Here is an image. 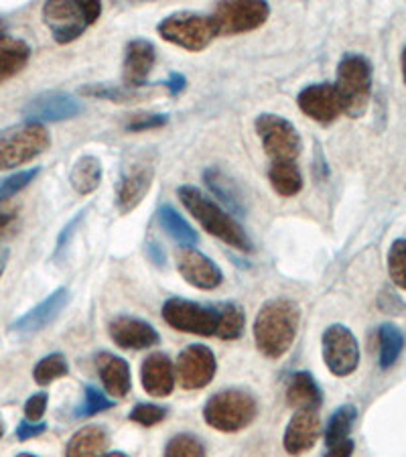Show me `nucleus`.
<instances>
[{"instance_id": "1", "label": "nucleus", "mask_w": 406, "mask_h": 457, "mask_svg": "<svg viewBox=\"0 0 406 457\" xmlns=\"http://www.w3.org/2000/svg\"><path fill=\"white\" fill-rule=\"evenodd\" d=\"M301 309L291 299H270L261 307L254 320V342L270 360L283 358L297 337Z\"/></svg>"}, {"instance_id": "2", "label": "nucleus", "mask_w": 406, "mask_h": 457, "mask_svg": "<svg viewBox=\"0 0 406 457\" xmlns=\"http://www.w3.org/2000/svg\"><path fill=\"white\" fill-rule=\"evenodd\" d=\"M177 197H179L186 210L197 220L205 232L216 236V238L226 242L228 246L240 250V253H250L253 250V240H250V236L238 220L213 202L211 197L205 195L202 189L194 186H181L177 189Z\"/></svg>"}, {"instance_id": "3", "label": "nucleus", "mask_w": 406, "mask_h": 457, "mask_svg": "<svg viewBox=\"0 0 406 457\" xmlns=\"http://www.w3.org/2000/svg\"><path fill=\"white\" fill-rule=\"evenodd\" d=\"M43 21L49 27L54 39L59 46H68V43L79 39L81 35L92 27L102 14V4L98 0H51L43 4Z\"/></svg>"}, {"instance_id": "4", "label": "nucleus", "mask_w": 406, "mask_h": 457, "mask_svg": "<svg viewBox=\"0 0 406 457\" xmlns=\"http://www.w3.org/2000/svg\"><path fill=\"white\" fill-rule=\"evenodd\" d=\"M51 146V135L46 124L21 122L0 130V171H11L46 153Z\"/></svg>"}, {"instance_id": "5", "label": "nucleus", "mask_w": 406, "mask_h": 457, "mask_svg": "<svg viewBox=\"0 0 406 457\" xmlns=\"http://www.w3.org/2000/svg\"><path fill=\"white\" fill-rule=\"evenodd\" d=\"M258 415L256 399L246 390L228 388L216 393L205 403L203 419L211 429L221 433H238L254 421Z\"/></svg>"}, {"instance_id": "6", "label": "nucleus", "mask_w": 406, "mask_h": 457, "mask_svg": "<svg viewBox=\"0 0 406 457\" xmlns=\"http://www.w3.org/2000/svg\"><path fill=\"white\" fill-rule=\"evenodd\" d=\"M344 112L352 118L364 116L372 96V65L364 55L350 54L337 65V82L334 84Z\"/></svg>"}, {"instance_id": "7", "label": "nucleus", "mask_w": 406, "mask_h": 457, "mask_svg": "<svg viewBox=\"0 0 406 457\" xmlns=\"http://www.w3.org/2000/svg\"><path fill=\"white\" fill-rule=\"evenodd\" d=\"M270 17V6L264 0H228L211 12L216 35L234 37L261 29Z\"/></svg>"}, {"instance_id": "8", "label": "nucleus", "mask_w": 406, "mask_h": 457, "mask_svg": "<svg viewBox=\"0 0 406 457\" xmlns=\"http://www.w3.org/2000/svg\"><path fill=\"white\" fill-rule=\"evenodd\" d=\"M159 35L173 46L197 54L211 46L216 39V29L210 17L199 12H175L159 23Z\"/></svg>"}, {"instance_id": "9", "label": "nucleus", "mask_w": 406, "mask_h": 457, "mask_svg": "<svg viewBox=\"0 0 406 457\" xmlns=\"http://www.w3.org/2000/svg\"><path fill=\"white\" fill-rule=\"evenodd\" d=\"M256 132L272 163H294L297 161L302 141L291 120L278 114H261L256 118Z\"/></svg>"}, {"instance_id": "10", "label": "nucleus", "mask_w": 406, "mask_h": 457, "mask_svg": "<svg viewBox=\"0 0 406 457\" xmlns=\"http://www.w3.org/2000/svg\"><path fill=\"white\" fill-rule=\"evenodd\" d=\"M162 320L183 334L194 336H216L220 323V309L210 305H199L195 301L171 297L162 305Z\"/></svg>"}, {"instance_id": "11", "label": "nucleus", "mask_w": 406, "mask_h": 457, "mask_svg": "<svg viewBox=\"0 0 406 457\" xmlns=\"http://www.w3.org/2000/svg\"><path fill=\"white\" fill-rule=\"evenodd\" d=\"M321 352L325 366L334 376L344 378V376L356 372L360 364V345L356 336L345 326L336 323L323 331Z\"/></svg>"}, {"instance_id": "12", "label": "nucleus", "mask_w": 406, "mask_h": 457, "mask_svg": "<svg viewBox=\"0 0 406 457\" xmlns=\"http://www.w3.org/2000/svg\"><path fill=\"white\" fill-rule=\"evenodd\" d=\"M218 362L213 352L208 345L194 344L181 350L177 356L175 364V378L179 380L181 388L186 390H199L211 385L213 376H216Z\"/></svg>"}, {"instance_id": "13", "label": "nucleus", "mask_w": 406, "mask_h": 457, "mask_svg": "<svg viewBox=\"0 0 406 457\" xmlns=\"http://www.w3.org/2000/svg\"><path fill=\"white\" fill-rule=\"evenodd\" d=\"M84 112V104L76 98V96L65 92H47L33 98L23 108L27 122H62L76 118Z\"/></svg>"}, {"instance_id": "14", "label": "nucleus", "mask_w": 406, "mask_h": 457, "mask_svg": "<svg viewBox=\"0 0 406 457\" xmlns=\"http://www.w3.org/2000/svg\"><path fill=\"white\" fill-rule=\"evenodd\" d=\"M177 270L186 281L199 291H213L224 283V272L210 256L195 248L177 250Z\"/></svg>"}, {"instance_id": "15", "label": "nucleus", "mask_w": 406, "mask_h": 457, "mask_svg": "<svg viewBox=\"0 0 406 457\" xmlns=\"http://www.w3.org/2000/svg\"><path fill=\"white\" fill-rule=\"evenodd\" d=\"M299 110L319 124H331L344 112L334 84H311L297 96Z\"/></svg>"}, {"instance_id": "16", "label": "nucleus", "mask_w": 406, "mask_h": 457, "mask_svg": "<svg viewBox=\"0 0 406 457\" xmlns=\"http://www.w3.org/2000/svg\"><path fill=\"white\" fill-rule=\"evenodd\" d=\"M154 181V165L153 161H140L132 163L127 173L122 175L116 187V208L122 216H127L145 200Z\"/></svg>"}, {"instance_id": "17", "label": "nucleus", "mask_w": 406, "mask_h": 457, "mask_svg": "<svg viewBox=\"0 0 406 457\" xmlns=\"http://www.w3.org/2000/svg\"><path fill=\"white\" fill-rule=\"evenodd\" d=\"M71 299V293L68 287H59L57 291L49 295L46 301H41L39 305H35L31 312L21 315L17 321L11 326V331L17 336H33L37 331L46 329L49 323H54L59 313L68 307Z\"/></svg>"}, {"instance_id": "18", "label": "nucleus", "mask_w": 406, "mask_h": 457, "mask_svg": "<svg viewBox=\"0 0 406 457\" xmlns=\"http://www.w3.org/2000/svg\"><path fill=\"white\" fill-rule=\"evenodd\" d=\"M321 437L319 412L311 409L294 411L283 435V445L289 455H301L311 452Z\"/></svg>"}, {"instance_id": "19", "label": "nucleus", "mask_w": 406, "mask_h": 457, "mask_svg": "<svg viewBox=\"0 0 406 457\" xmlns=\"http://www.w3.org/2000/svg\"><path fill=\"white\" fill-rule=\"evenodd\" d=\"M154 62H157V49H154L153 43L149 39H132L127 46V51H124V86L130 87V90L145 87L154 68Z\"/></svg>"}, {"instance_id": "20", "label": "nucleus", "mask_w": 406, "mask_h": 457, "mask_svg": "<svg viewBox=\"0 0 406 457\" xmlns=\"http://www.w3.org/2000/svg\"><path fill=\"white\" fill-rule=\"evenodd\" d=\"M110 337L124 350H146L153 348L154 344H159V334L149 321L138 320V317L120 315L110 323Z\"/></svg>"}, {"instance_id": "21", "label": "nucleus", "mask_w": 406, "mask_h": 457, "mask_svg": "<svg viewBox=\"0 0 406 457\" xmlns=\"http://www.w3.org/2000/svg\"><path fill=\"white\" fill-rule=\"evenodd\" d=\"M175 366L167 353H151L140 366V382H143L145 393L157 399H165L175 388Z\"/></svg>"}, {"instance_id": "22", "label": "nucleus", "mask_w": 406, "mask_h": 457, "mask_svg": "<svg viewBox=\"0 0 406 457\" xmlns=\"http://www.w3.org/2000/svg\"><path fill=\"white\" fill-rule=\"evenodd\" d=\"M95 370L104 385L108 396H114V399H127L130 388H132V376H130V366L127 360L120 356H114L110 352H100L95 356Z\"/></svg>"}, {"instance_id": "23", "label": "nucleus", "mask_w": 406, "mask_h": 457, "mask_svg": "<svg viewBox=\"0 0 406 457\" xmlns=\"http://www.w3.org/2000/svg\"><path fill=\"white\" fill-rule=\"evenodd\" d=\"M110 437L100 425H86L70 439L65 457H104L108 453Z\"/></svg>"}, {"instance_id": "24", "label": "nucleus", "mask_w": 406, "mask_h": 457, "mask_svg": "<svg viewBox=\"0 0 406 457\" xmlns=\"http://www.w3.org/2000/svg\"><path fill=\"white\" fill-rule=\"evenodd\" d=\"M203 181L211 194L216 195L228 210L232 213H240V216H244V212H246L244 194L240 191V187L236 186V181L230 175H226L218 167H210L203 171Z\"/></svg>"}, {"instance_id": "25", "label": "nucleus", "mask_w": 406, "mask_h": 457, "mask_svg": "<svg viewBox=\"0 0 406 457\" xmlns=\"http://www.w3.org/2000/svg\"><path fill=\"white\" fill-rule=\"evenodd\" d=\"M286 403L294 411L311 409L317 411L321 407L323 396L321 388L317 385L313 374L309 372H297L291 376L289 386H286Z\"/></svg>"}, {"instance_id": "26", "label": "nucleus", "mask_w": 406, "mask_h": 457, "mask_svg": "<svg viewBox=\"0 0 406 457\" xmlns=\"http://www.w3.org/2000/svg\"><path fill=\"white\" fill-rule=\"evenodd\" d=\"M102 163L94 154H81L70 171V183L79 195H90L102 183Z\"/></svg>"}, {"instance_id": "27", "label": "nucleus", "mask_w": 406, "mask_h": 457, "mask_svg": "<svg viewBox=\"0 0 406 457\" xmlns=\"http://www.w3.org/2000/svg\"><path fill=\"white\" fill-rule=\"evenodd\" d=\"M31 59V47L23 39H6L0 43V84L17 76L27 68Z\"/></svg>"}, {"instance_id": "28", "label": "nucleus", "mask_w": 406, "mask_h": 457, "mask_svg": "<svg viewBox=\"0 0 406 457\" xmlns=\"http://www.w3.org/2000/svg\"><path fill=\"white\" fill-rule=\"evenodd\" d=\"M157 218L162 230L171 236L175 242H179L183 248H194L199 242L197 232L181 218L179 212L173 210V205L162 204L157 212Z\"/></svg>"}, {"instance_id": "29", "label": "nucleus", "mask_w": 406, "mask_h": 457, "mask_svg": "<svg viewBox=\"0 0 406 457\" xmlns=\"http://www.w3.org/2000/svg\"><path fill=\"white\" fill-rule=\"evenodd\" d=\"M270 186L278 195L293 197L302 189L301 169L294 163H272L269 169Z\"/></svg>"}, {"instance_id": "30", "label": "nucleus", "mask_w": 406, "mask_h": 457, "mask_svg": "<svg viewBox=\"0 0 406 457\" xmlns=\"http://www.w3.org/2000/svg\"><path fill=\"white\" fill-rule=\"evenodd\" d=\"M378 342H380V366L384 370L393 368L396 360L401 358L404 348V336L393 323H384L378 331Z\"/></svg>"}, {"instance_id": "31", "label": "nucleus", "mask_w": 406, "mask_h": 457, "mask_svg": "<svg viewBox=\"0 0 406 457\" xmlns=\"http://www.w3.org/2000/svg\"><path fill=\"white\" fill-rule=\"evenodd\" d=\"M356 417H358V411L356 407H352V404L339 407L334 415H331L327 429H325V444H327V447L350 439V433H352L353 423H356Z\"/></svg>"}, {"instance_id": "32", "label": "nucleus", "mask_w": 406, "mask_h": 457, "mask_svg": "<svg viewBox=\"0 0 406 457\" xmlns=\"http://www.w3.org/2000/svg\"><path fill=\"white\" fill-rule=\"evenodd\" d=\"M220 323H218V337L220 340H238L244 334V326H246V315H244L242 307L236 303H224L220 305Z\"/></svg>"}, {"instance_id": "33", "label": "nucleus", "mask_w": 406, "mask_h": 457, "mask_svg": "<svg viewBox=\"0 0 406 457\" xmlns=\"http://www.w3.org/2000/svg\"><path fill=\"white\" fill-rule=\"evenodd\" d=\"M68 374H70V364L63 353H49V356L41 358L33 368V378L39 386H49L51 382L65 378Z\"/></svg>"}, {"instance_id": "34", "label": "nucleus", "mask_w": 406, "mask_h": 457, "mask_svg": "<svg viewBox=\"0 0 406 457\" xmlns=\"http://www.w3.org/2000/svg\"><path fill=\"white\" fill-rule=\"evenodd\" d=\"M165 457H205V447L195 435L179 433L169 439Z\"/></svg>"}, {"instance_id": "35", "label": "nucleus", "mask_w": 406, "mask_h": 457, "mask_svg": "<svg viewBox=\"0 0 406 457\" xmlns=\"http://www.w3.org/2000/svg\"><path fill=\"white\" fill-rule=\"evenodd\" d=\"M84 96H92V98L110 100V102H135L143 98V92L130 90L127 86H106V84H95V86H84L79 90Z\"/></svg>"}, {"instance_id": "36", "label": "nucleus", "mask_w": 406, "mask_h": 457, "mask_svg": "<svg viewBox=\"0 0 406 457\" xmlns=\"http://www.w3.org/2000/svg\"><path fill=\"white\" fill-rule=\"evenodd\" d=\"M39 173H41V167H33L0 179V204H4L6 200H11V197L17 195L19 191H23L25 187L31 186L37 177H39Z\"/></svg>"}, {"instance_id": "37", "label": "nucleus", "mask_w": 406, "mask_h": 457, "mask_svg": "<svg viewBox=\"0 0 406 457\" xmlns=\"http://www.w3.org/2000/svg\"><path fill=\"white\" fill-rule=\"evenodd\" d=\"M388 272L396 287L406 291V240L398 238L393 242L388 253Z\"/></svg>"}, {"instance_id": "38", "label": "nucleus", "mask_w": 406, "mask_h": 457, "mask_svg": "<svg viewBox=\"0 0 406 457\" xmlns=\"http://www.w3.org/2000/svg\"><path fill=\"white\" fill-rule=\"evenodd\" d=\"M114 404L116 403L110 399L108 395L102 393V390L94 388V386H86L84 403H81V407L76 411V415L78 417H94V415H98V412L112 409Z\"/></svg>"}, {"instance_id": "39", "label": "nucleus", "mask_w": 406, "mask_h": 457, "mask_svg": "<svg viewBox=\"0 0 406 457\" xmlns=\"http://www.w3.org/2000/svg\"><path fill=\"white\" fill-rule=\"evenodd\" d=\"M128 417H130V421H135L137 425L154 427L161 421H165L167 407H161V404H153V403H140L130 411Z\"/></svg>"}, {"instance_id": "40", "label": "nucleus", "mask_w": 406, "mask_h": 457, "mask_svg": "<svg viewBox=\"0 0 406 457\" xmlns=\"http://www.w3.org/2000/svg\"><path fill=\"white\" fill-rule=\"evenodd\" d=\"M169 122L167 114H135L128 118L127 130L128 132H145L153 129H161Z\"/></svg>"}, {"instance_id": "41", "label": "nucleus", "mask_w": 406, "mask_h": 457, "mask_svg": "<svg viewBox=\"0 0 406 457\" xmlns=\"http://www.w3.org/2000/svg\"><path fill=\"white\" fill-rule=\"evenodd\" d=\"M47 403H49V395L47 393H37L33 396H29L25 403V417L27 421L31 423H39L43 415L47 412Z\"/></svg>"}, {"instance_id": "42", "label": "nucleus", "mask_w": 406, "mask_h": 457, "mask_svg": "<svg viewBox=\"0 0 406 457\" xmlns=\"http://www.w3.org/2000/svg\"><path fill=\"white\" fill-rule=\"evenodd\" d=\"M84 216H86V210H84V212H79V213H78V218H73L71 222H70L68 226H65L62 232H59V236H57V246H55V254H59L65 246H68V242L71 240V236L76 234L78 226H79L81 220H84Z\"/></svg>"}, {"instance_id": "43", "label": "nucleus", "mask_w": 406, "mask_h": 457, "mask_svg": "<svg viewBox=\"0 0 406 457\" xmlns=\"http://www.w3.org/2000/svg\"><path fill=\"white\" fill-rule=\"evenodd\" d=\"M47 431V425L46 423H31V421H23L17 427V439L19 441H29L33 437H39Z\"/></svg>"}, {"instance_id": "44", "label": "nucleus", "mask_w": 406, "mask_h": 457, "mask_svg": "<svg viewBox=\"0 0 406 457\" xmlns=\"http://www.w3.org/2000/svg\"><path fill=\"white\" fill-rule=\"evenodd\" d=\"M353 449H356L353 441L345 439V441H342V444H336V445L327 447V453H325L323 457H352Z\"/></svg>"}, {"instance_id": "45", "label": "nucleus", "mask_w": 406, "mask_h": 457, "mask_svg": "<svg viewBox=\"0 0 406 457\" xmlns=\"http://www.w3.org/2000/svg\"><path fill=\"white\" fill-rule=\"evenodd\" d=\"M162 86H167V90H169V94H173V96H177V94H181L183 90H186L187 87V79L181 76V73H177V71H173L171 76H169V79L167 82H162Z\"/></svg>"}, {"instance_id": "46", "label": "nucleus", "mask_w": 406, "mask_h": 457, "mask_svg": "<svg viewBox=\"0 0 406 457\" xmlns=\"http://www.w3.org/2000/svg\"><path fill=\"white\" fill-rule=\"evenodd\" d=\"M146 253H149L151 261L154 264H159V267H162V264H165V253H162V248L159 245H153V242H151V245L146 246Z\"/></svg>"}, {"instance_id": "47", "label": "nucleus", "mask_w": 406, "mask_h": 457, "mask_svg": "<svg viewBox=\"0 0 406 457\" xmlns=\"http://www.w3.org/2000/svg\"><path fill=\"white\" fill-rule=\"evenodd\" d=\"M14 218H17V212H0V234L14 222Z\"/></svg>"}, {"instance_id": "48", "label": "nucleus", "mask_w": 406, "mask_h": 457, "mask_svg": "<svg viewBox=\"0 0 406 457\" xmlns=\"http://www.w3.org/2000/svg\"><path fill=\"white\" fill-rule=\"evenodd\" d=\"M6 261H9V250H3V253H0V277H3V272L6 269Z\"/></svg>"}, {"instance_id": "49", "label": "nucleus", "mask_w": 406, "mask_h": 457, "mask_svg": "<svg viewBox=\"0 0 406 457\" xmlns=\"http://www.w3.org/2000/svg\"><path fill=\"white\" fill-rule=\"evenodd\" d=\"M6 39V23L3 19H0V43Z\"/></svg>"}, {"instance_id": "50", "label": "nucleus", "mask_w": 406, "mask_h": 457, "mask_svg": "<svg viewBox=\"0 0 406 457\" xmlns=\"http://www.w3.org/2000/svg\"><path fill=\"white\" fill-rule=\"evenodd\" d=\"M402 79H404V86H406V47L402 51Z\"/></svg>"}, {"instance_id": "51", "label": "nucleus", "mask_w": 406, "mask_h": 457, "mask_svg": "<svg viewBox=\"0 0 406 457\" xmlns=\"http://www.w3.org/2000/svg\"><path fill=\"white\" fill-rule=\"evenodd\" d=\"M4 433H6V423H4V419H3V415H0V439L4 437Z\"/></svg>"}, {"instance_id": "52", "label": "nucleus", "mask_w": 406, "mask_h": 457, "mask_svg": "<svg viewBox=\"0 0 406 457\" xmlns=\"http://www.w3.org/2000/svg\"><path fill=\"white\" fill-rule=\"evenodd\" d=\"M104 457H128V455L122 453V452H110V453H106Z\"/></svg>"}, {"instance_id": "53", "label": "nucleus", "mask_w": 406, "mask_h": 457, "mask_svg": "<svg viewBox=\"0 0 406 457\" xmlns=\"http://www.w3.org/2000/svg\"><path fill=\"white\" fill-rule=\"evenodd\" d=\"M17 457H37V455H33V453H19Z\"/></svg>"}]
</instances>
